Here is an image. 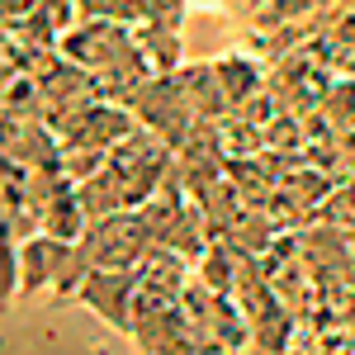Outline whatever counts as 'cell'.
<instances>
[{
    "mask_svg": "<svg viewBox=\"0 0 355 355\" xmlns=\"http://www.w3.org/2000/svg\"><path fill=\"white\" fill-rule=\"evenodd\" d=\"M142 270H105V266H95V270L81 279V289H76V299L114 331H133L137 322V294H142Z\"/></svg>",
    "mask_w": 355,
    "mask_h": 355,
    "instance_id": "cell-1",
    "label": "cell"
},
{
    "mask_svg": "<svg viewBox=\"0 0 355 355\" xmlns=\"http://www.w3.org/2000/svg\"><path fill=\"white\" fill-rule=\"evenodd\" d=\"M62 261H67V242H57L48 232H28L19 242V294L33 299V294H53L57 275H62Z\"/></svg>",
    "mask_w": 355,
    "mask_h": 355,
    "instance_id": "cell-2",
    "label": "cell"
},
{
    "mask_svg": "<svg viewBox=\"0 0 355 355\" xmlns=\"http://www.w3.org/2000/svg\"><path fill=\"white\" fill-rule=\"evenodd\" d=\"M19 299V242H15V227L0 214V313Z\"/></svg>",
    "mask_w": 355,
    "mask_h": 355,
    "instance_id": "cell-3",
    "label": "cell"
}]
</instances>
